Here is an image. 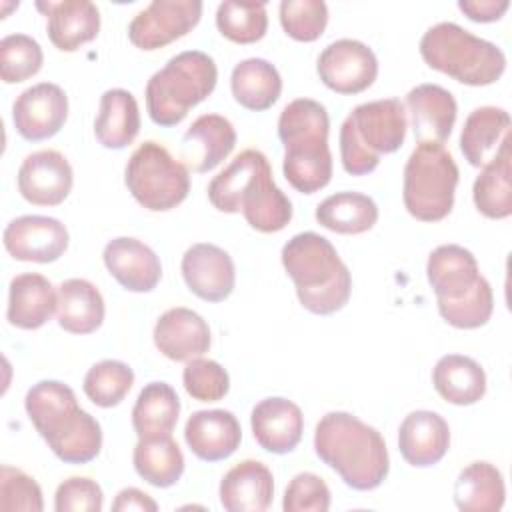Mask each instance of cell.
<instances>
[{"label":"cell","mask_w":512,"mask_h":512,"mask_svg":"<svg viewBox=\"0 0 512 512\" xmlns=\"http://www.w3.org/2000/svg\"><path fill=\"white\" fill-rule=\"evenodd\" d=\"M210 204L224 214L242 212L250 228L272 234L292 220V202L276 186L268 158L254 148L242 150L208 184Z\"/></svg>","instance_id":"6da1fadb"},{"label":"cell","mask_w":512,"mask_h":512,"mask_svg":"<svg viewBox=\"0 0 512 512\" xmlns=\"http://www.w3.org/2000/svg\"><path fill=\"white\" fill-rule=\"evenodd\" d=\"M314 452L352 490H374L390 472L382 434L350 412H328L318 420Z\"/></svg>","instance_id":"7a4b0ae2"},{"label":"cell","mask_w":512,"mask_h":512,"mask_svg":"<svg viewBox=\"0 0 512 512\" xmlns=\"http://www.w3.org/2000/svg\"><path fill=\"white\" fill-rule=\"evenodd\" d=\"M26 414L48 448L66 464H88L102 450L98 420L78 406L74 390L58 380L36 382L24 398Z\"/></svg>","instance_id":"3957f363"},{"label":"cell","mask_w":512,"mask_h":512,"mask_svg":"<svg viewBox=\"0 0 512 512\" xmlns=\"http://www.w3.org/2000/svg\"><path fill=\"white\" fill-rule=\"evenodd\" d=\"M280 258L304 310L330 316L348 304L352 276L328 238L316 232L294 234Z\"/></svg>","instance_id":"277c9868"},{"label":"cell","mask_w":512,"mask_h":512,"mask_svg":"<svg viewBox=\"0 0 512 512\" xmlns=\"http://www.w3.org/2000/svg\"><path fill=\"white\" fill-rule=\"evenodd\" d=\"M328 130V112L316 100L296 98L280 112L278 138L284 146L282 172L288 184L302 194H314L332 180Z\"/></svg>","instance_id":"5b68a950"},{"label":"cell","mask_w":512,"mask_h":512,"mask_svg":"<svg viewBox=\"0 0 512 512\" xmlns=\"http://www.w3.org/2000/svg\"><path fill=\"white\" fill-rule=\"evenodd\" d=\"M406 108L398 98L358 104L340 126V160L348 174L366 176L382 154L400 150L406 138Z\"/></svg>","instance_id":"8992f818"},{"label":"cell","mask_w":512,"mask_h":512,"mask_svg":"<svg viewBox=\"0 0 512 512\" xmlns=\"http://www.w3.org/2000/svg\"><path fill=\"white\" fill-rule=\"evenodd\" d=\"M218 68L212 56L200 50H184L154 72L146 84V110L154 124L172 128L190 108L204 102L216 88Z\"/></svg>","instance_id":"52a82bcc"},{"label":"cell","mask_w":512,"mask_h":512,"mask_svg":"<svg viewBox=\"0 0 512 512\" xmlns=\"http://www.w3.org/2000/svg\"><path fill=\"white\" fill-rule=\"evenodd\" d=\"M420 56L432 68L466 86H490L506 70L504 52L454 22H438L420 38Z\"/></svg>","instance_id":"ba28073f"},{"label":"cell","mask_w":512,"mask_h":512,"mask_svg":"<svg viewBox=\"0 0 512 512\" xmlns=\"http://www.w3.org/2000/svg\"><path fill=\"white\" fill-rule=\"evenodd\" d=\"M454 156L438 142H418L404 166L402 200L420 222L444 220L454 206L458 186Z\"/></svg>","instance_id":"9c48e42d"},{"label":"cell","mask_w":512,"mask_h":512,"mask_svg":"<svg viewBox=\"0 0 512 512\" xmlns=\"http://www.w3.org/2000/svg\"><path fill=\"white\" fill-rule=\"evenodd\" d=\"M124 182L132 198L150 212H168L190 192L188 168L154 140L142 142L130 154Z\"/></svg>","instance_id":"30bf717a"},{"label":"cell","mask_w":512,"mask_h":512,"mask_svg":"<svg viewBox=\"0 0 512 512\" xmlns=\"http://www.w3.org/2000/svg\"><path fill=\"white\" fill-rule=\"evenodd\" d=\"M200 0H154L128 24V38L140 50H158L186 36L202 16Z\"/></svg>","instance_id":"8fae6325"},{"label":"cell","mask_w":512,"mask_h":512,"mask_svg":"<svg viewBox=\"0 0 512 512\" xmlns=\"http://www.w3.org/2000/svg\"><path fill=\"white\" fill-rule=\"evenodd\" d=\"M316 72L326 88L336 94L352 96L374 84L378 76V60L372 48L364 42L340 38L320 52Z\"/></svg>","instance_id":"7c38bea8"},{"label":"cell","mask_w":512,"mask_h":512,"mask_svg":"<svg viewBox=\"0 0 512 512\" xmlns=\"http://www.w3.org/2000/svg\"><path fill=\"white\" fill-rule=\"evenodd\" d=\"M68 118V96L54 82H40L26 88L12 104L16 132L28 142L56 136Z\"/></svg>","instance_id":"4fadbf2b"},{"label":"cell","mask_w":512,"mask_h":512,"mask_svg":"<svg viewBox=\"0 0 512 512\" xmlns=\"http://www.w3.org/2000/svg\"><path fill=\"white\" fill-rule=\"evenodd\" d=\"M68 240V230L60 220L38 214L10 220L2 234L4 248L14 260L38 264L56 262L64 256Z\"/></svg>","instance_id":"5bb4252c"},{"label":"cell","mask_w":512,"mask_h":512,"mask_svg":"<svg viewBox=\"0 0 512 512\" xmlns=\"http://www.w3.org/2000/svg\"><path fill=\"white\" fill-rule=\"evenodd\" d=\"M18 192L34 206L62 204L74 184L70 162L58 150H38L24 158L18 168Z\"/></svg>","instance_id":"9a60e30c"},{"label":"cell","mask_w":512,"mask_h":512,"mask_svg":"<svg viewBox=\"0 0 512 512\" xmlns=\"http://www.w3.org/2000/svg\"><path fill=\"white\" fill-rule=\"evenodd\" d=\"M180 270L188 290L206 302L226 300L236 284V268L230 254L210 242L192 244L182 256Z\"/></svg>","instance_id":"2e32d148"},{"label":"cell","mask_w":512,"mask_h":512,"mask_svg":"<svg viewBox=\"0 0 512 512\" xmlns=\"http://www.w3.org/2000/svg\"><path fill=\"white\" fill-rule=\"evenodd\" d=\"M102 260L110 276L128 292H152L162 278L160 258L138 238L118 236L110 240Z\"/></svg>","instance_id":"e0dca14e"},{"label":"cell","mask_w":512,"mask_h":512,"mask_svg":"<svg viewBox=\"0 0 512 512\" xmlns=\"http://www.w3.org/2000/svg\"><path fill=\"white\" fill-rule=\"evenodd\" d=\"M250 426L258 446L270 454L292 452L304 432V416L298 404L272 396L260 400L250 414Z\"/></svg>","instance_id":"ac0fdd59"},{"label":"cell","mask_w":512,"mask_h":512,"mask_svg":"<svg viewBox=\"0 0 512 512\" xmlns=\"http://www.w3.org/2000/svg\"><path fill=\"white\" fill-rule=\"evenodd\" d=\"M154 344L166 358L188 362L210 350L212 336L206 320L184 306L166 310L154 326Z\"/></svg>","instance_id":"d6986e66"},{"label":"cell","mask_w":512,"mask_h":512,"mask_svg":"<svg viewBox=\"0 0 512 512\" xmlns=\"http://www.w3.org/2000/svg\"><path fill=\"white\" fill-rule=\"evenodd\" d=\"M184 440L196 458L204 462H220L238 450L242 430L238 418L230 410H198L186 420Z\"/></svg>","instance_id":"ffe728a7"},{"label":"cell","mask_w":512,"mask_h":512,"mask_svg":"<svg viewBox=\"0 0 512 512\" xmlns=\"http://www.w3.org/2000/svg\"><path fill=\"white\" fill-rule=\"evenodd\" d=\"M398 448L402 458L414 468L438 464L450 448L448 422L432 410L410 412L398 428Z\"/></svg>","instance_id":"44dd1931"},{"label":"cell","mask_w":512,"mask_h":512,"mask_svg":"<svg viewBox=\"0 0 512 512\" xmlns=\"http://www.w3.org/2000/svg\"><path fill=\"white\" fill-rule=\"evenodd\" d=\"M36 8L46 16L50 42L62 52L78 50L100 32V10L90 0L36 2Z\"/></svg>","instance_id":"7402d4cb"},{"label":"cell","mask_w":512,"mask_h":512,"mask_svg":"<svg viewBox=\"0 0 512 512\" xmlns=\"http://www.w3.org/2000/svg\"><path fill=\"white\" fill-rule=\"evenodd\" d=\"M414 138L418 142H446L456 124L458 106L450 90L438 84H418L406 94Z\"/></svg>","instance_id":"603a6c76"},{"label":"cell","mask_w":512,"mask_h":512,"mask_svg":"<svg viewBox=\"0 0 512 512\" xmlns=\"http://www.w3.org/2000/svg\"><path fill=\"white\" fill-rule=\"evenodd\" d=\"M426 278L436 300H460L478 286L482 274L470 250L458 244H442L428 256Z\"/></svg>","instance_id":"cb8c5ba5"},{"label":"cell","mask_w":512,"mask_h":512,"mask_svg":"<svg viewBox=\"0 0 512 512\" xmlns=\"http://www.w3.org/2000/svg\"><path fill=\"white\" fill-rule=\"evenodd\" d=\"M58 308V290L36 272H24L10 280L6 320L20 330L42 328Z\"/></svg>","instance_id":"d4e9b609"},{"label":"cell","mask_w":512,"mask_h":512,"mask_svg":"<svg viewBox=\"0 0 512 512\" xmlns=\"http://www.w3.org/2000/svg\"><path fill=\"white\" fill-rule=\"evenodd\" d=\"M218 496L228 512H262L274 498L272 472L258 460H242L222 476Z\"/></svg>","instance_id":"484cf974"},{"label":"cell","mask_w":512,"mask_h":512,"mask_svg":"<svg viewBox=\"0 0 512 512\" xmlns=\"http://www.w3.org/2000/svg\"><path fill=\"white\" fill-rule=\"evenodd\" d=\"M140 132V110L132 92L110 88L100 96L98 114L94 120V136L108 150L130 146Z\"/></svg>","instance_id":"4316f807"},{"label":"cell","mask_w":512,"mask_h":512,"mask_svg":"<svg viewBox=\"0 0 512 512\" xmlns=\"http://www.w3.org/2000/svg\"><path fill=\"white\" fill-rule=\"evenodd\" d=\"M510 136V114L498 106H480L468 114L460 134V150L470 166L488 164Z\"/></svg>","instance_id":"83f0119b"},{"label":"cell","mask_w":512,"mask_h":512,"mask_svg":"<svg viewBox=\"0 0 512 512\" xmlns=\"http://www.w3.org/2000/svg\"><path fill=\"white\" fill-rule=\"evenodd\" d=\"M104 298L100 290L84 278H68L58 286L56 318L70 334H92L104 322Z\"/></svg>","instance_id":"f1b7e54d"},{"label":"cell","mask_w":512,"mask_h":512,"mask_svg":"<svg viewBox=\"0 0 512 512\" xmlns=\"http://www.w3.org/2000/svg\"><path fill=\"white\" fill-rule=\"evenodd\" d=\"M432 384L446 402L472 406L486 394V372L470 356L446 354L432 370Z\"/></svg>","instance_id":"f546056e"},{"label":"cell","mask_w":512,"mask_h":512,"mask_svg":"<svg viewBox=\"0 0 512 512\" xmlns=\"http://www.w3.org/2000/svg\"><path fill=\"white\" fill-rule=\"evenodd\" d=\"M510 136L502 142L494 158L482 166L474 180L472 198L476 210L492 220H504L512 214V166H510Z\"/></svg>","instance_id":"4dcf8cb0"},{"label":"cell","mask_w":512,"mask_h":512,"mask_svg":"<svg viewBox=\"0 0 512 512\" xmlns=\"http://www.w3.org/2000/svg\"><path fill=\"white\" fill-rule=\"evenodd\" d=\"M506 500L502 472L484 460L460 470L454 482V502L462 512H498Z\"/></svg>","instance_id":"1f68e13d"},{"label":"cell","mask_w":512,"mask_h":512,"mask_svg":"<svg viewBox=\"0 0 512 512\" xmlns=\"http://www.w3.org/2000/svg\"><path fill=\"white\" fill-rule=\"evenodd\" d=\"M234 100L252 112H264L276 104L282 92V78L274 64L264 58L238 62L230 76Z\"/></svg>","instance_id":"d6a6232c"},{"label":"cell","mask_w":512,"mask_h":512,"mask_svg":"<svg viewBox=\"0 0 512 512\" xmlns=\"http://www.w3.org/2000/svg\"><path fill=\"white\" fill-rule=\"evenodd\" d=\"M180 416V398L166 382L146 384L132 408V426L138 438L172 436Z\"/></svg>","instance_id":"836d02e7"},{"label":"cell","mask_w":512,"mask_h":512,"mask_svg":"<svg viewBox=\"0 0 512 512\" xmlns=\"http://www.w3.org/2000/svg\"><path fill=\"white\" fill-rule=\"evenodd\" d=\"M132 462L136 474L156 488H170L184 474V454L172 436L138 438Z\"/></svg>","instance_id":"e575fe53"},{"label":"cell","mask_w":512,"mask_h":512,"mask_svg":"<svg viewBox=\"0 0 512 512\" xmlns=\"http://www.w3.org/2000/svg\"><path fill=\"white\" fill-rule=\"evenodd\" d=\"M316 220L336 234H362L378 222V206L368 194L336 192L316 206Z\"/></svg>","instance_id":"d590c367"},{"label":"cell","mask_w":512,"mask_h":512,"mask_svg":"<svg viewBox=\"0 0 512 512\" xmlns=\"http://www.w3.org/2000/svg\"><path fill=\"white\" fill-rule=\"evenodd\" d=\"M182 142L200 150L192 170L204 174L230 156L236 146V130L232 122L220 114H202L190 124Z\"/></svg>","instance_id":"8d00e7d4"},{"label":"cell","mask_w":512,"mask_h":512,"mask_svg":"<svg viewBox=\"0 0 512 512\" xmlns=\"http://www.w3.org/2000/svg\"><path fill=\"white\" fill-rule=\"evenodd\" d=\"M218 32L236 44H254L268 30V14L264 2L226 0L216 10Z\"/></svg>","instance_id":"74e56055"},{"label":"cell","mask_w":512,"mask_h":512,"mask_svg":"<svg viewBox=\"0 0 512 512\" xmlns=\"http://www.w3.org/2000/svg\"><path fill=\"white\" fill-rule=\"evenodd\" d=\"M134 384V370L120 360H100L84 376L82 388L100 408L118 406Z\"/></svg>","instance_id":"f35d334b"},{"label":"cell","mask_w":512,"mask_h":512,"mask_svg":"<svg viewBox=\"0 0 512 512\" xmlns=\"http://www.w3.org/2000/svg\"><path fill=\"white\" fill-rule=\"evenodd\" d=\"M44 54L28 34H8L0 40V78L4 84H18L36 76Z\"/></svg>","instance_id":"ab89813d"},{"label":"cell","mask_w":512,"mask_h":512,"mask_svg":"<svg viewBox=\"0 0 512 512\" xmlns=\"http://www.w3.org/2000/svg\"><path fill=\"white\" fill-rule=\"evenodd\" d=\"M438 312L450 326L458 330H474L488 324L494 312V294L482 276L478 286L460 300H436Z\"/></svg>","instance_id":"60d3db41"},{"label":"cell","mask_w":512,"mask_h":512,"mask_svg":"<svg viewBox=\"0 0 512 512\" xmlns=\"http://www.w3.org/2000/svg\"><path fill=\"white\" fill-rule=\"evenodd\" d=\"M280 24L296 42L318 40L328 24V6L322 0H284L280 2Z\"/></svg>","instance_id":"b9f144b4"},{"label":"cell","mask_w":512,"mask_h":512,"mask_svg":"<svg viewBox=\"0 0 512 512\" xmlns=\"http://www.w3.org/2000/svg\"><path fill=\"white\" fill-rule=\"evenodd\" d=\"M182 382L186 392L200 402H218L230 390L228 372L216 360L202 356L186 362Z\"/></svg>","instance_id":"7bdbcfd3"},{"label":"cell","mask_w":512,"mask_h":512,"mask_svg":"<svg viewBox=\"0 0 512 512\" xmlns=\"http://www.w3.org/2000/svg\"><path fill=\"white\" fill-rule=\"evenodd\" d=\"M0 510L42 512L44 500L38 482L20 468L4 464L0 468Z\"/></svg>","instance_id":"ee69618b"},{"label":"cell","mask_w":512,"mask_h":512,"mask_svg":"<svg viewBox=\"0 0 512 512\" xmlns=\"http://www.w3.org/2000/svg\"><path fill=\"white\" fill-rule=\"evenodd\" d=\"M284 512H326L330 508V488L314 472L296 474L282 500Z\"/></svg>","instance_id":"f6af8a7d"},{"label":"cell","mask_w":512,"mask_h":512,"mask_svg":"<svg viewBox=\"0 0 512 512\" xmlns=\"http://www.w3.org/2000/svg\"><path fill=\"white\" fill-rule=\"evenodd\" d=\"M104 494L98 482L86 476H72L64 480L54 494L56 512H100Z\"/></svg>","instance_id":"bcb514c9"},{"label":"cell","mask_w":512,"mask_h":512,"mask_svg":"<svg viewBox=\"0 0 512 512\" xmlns=\"http://www.w3.org/2000/svg\"><path fill=\"white\" fill-rule=\"evenodd\" d=\"M458 8L472 22H496L510 8L508 0H460Z\"/></svg>","instance_id":"7dc6e473"},{"label":"cell","mask_w":512,"mask_h":512,"mask_svg":"<svg viewBox=\"0 0 512 512\" xmlns=\"http://www.w3.org/2000/svg\"><path fill=\"white\" fill-rule=\"evenodd\" d=\"M112 510L114 512H128V510H138V512H156L158 504L156 500L138 490V488H124L116 494L114 502H112Z\"/></svg>","instance_id":"c3c4849f"}]
</instances>
